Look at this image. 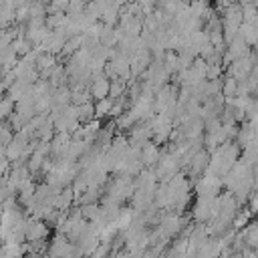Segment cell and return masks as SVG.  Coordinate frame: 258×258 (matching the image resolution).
<instances>
[{"label":"cell","mask_w":258,"mask_h":258,"mask_svg":"<svg viewBox=\"0 0 258 258\" xmlns=\"http://www.w3.org/2000/svg\"><path fill=\"white\" fill-rule=\"evenodd\" d=\"M24 238L28 242L34 240H46L48 238V222L42 218H26V228H24Z\"/></svg>","instance_id":"obj_1"},{"label":"cell","mask_w":258,"mask_h":258,"mask_svg":"<svg viewBox=\"0 0 258 258\" xmlns=\"http://www.w3.org/2000/svg\"><path fill=\"white\" fill-rule=\"evenodd\" d=\"M159 157H161V149H159V145H157L155 141H147V143L141 147V163H143L145 167L157 165Z\"/></svg>","instance_id":"obj_2"},{"label":"cell","mask_w":258,"mask_h":258,"mask_svg":"<svg viewBox=\"0 0 258 258\" xmlns=\"http://www.w3.org/2000/svg\"><path fill=\"white\" fill-rule=\"evenodd\" d=\"M83 46V34H75V36H69L67 40H64V44H62V50H60V54L58 56H62V58H69V56H73L79 48Z\"/></svg>","instance_id":"obj_3"},{"label":"cell","mask_w":258,"mask_h":258,"mask_svg":"<svg viewBox=\"0 0 258 258\" xmlns=\"http://www.w3.org/2000/svg\"><path fill=\"white\" fill-rule=\"evenodd\" d=\"M111 109H113V99L111 97H103V99H97L95 101V117L97 119H105L111 115Z\"/></svg>","instance_id":"obj_4"},{"label":"cell","mask_w":258,"mask_h":258,"mask_svg":"<svg viewBox=\"0 0 258 258\" xmlns=\"http://www.w3.org/2000/svg\"><path fill=\"white\" fill-rule=\"evenodd\" d=\"M222 93H224V97H238L240 83L234 75H230V77H226V81H222Z\"/></svg>","instance_id":"obj_5"},{"label":"cell","mask_w":258,"mask_h":258,"mask_svg":"<svg viewBox=\"0 0 258 258\" xmlns=\"http://www.w3.org/2000/svg\"><path fill=\"white\" fill-rule=\"evenodd\" d=\"M127 81L125 79H121V77H117V79H113L111 81V87H109V97L115 101V99H119V97H123L125 93H127Z\"/></svg>","instance_id":"obj_6"},{"label":"cell","mask_w":258,"mask_h":258,"mask_svg":"<svg viewBox=\"0 0 258 258\" xmlns=\"http://www.w3.org/2000/svg\"><path fill=\"white\" fill-rule=\"evenodd\" d=\"M101 22H103L105 26H117V24H119V8L107 6L105 12L101 14Z\"/></svg>","instance_id":"obj_7"},{"label":"cell","mask_w":258,"mask_h":258,"mask_svg":"<svg viewBox=\"0 0 258 258\" xmlns=\"http://www.w3.org/2000/svg\"><path fill=\"white\" fill-rule=\"evenodd\" d=\"M14 109H16V101H12L8 95H4L0 101V121H6Z\"/></svg>","instance_id":"obj_8"},{"label":"cell","mask_w":258,"mask_h":258,"mask_svg":"<svg viewBox=\"0 0 258 258\" xmlns=\"http://www.w3.org/2000/svg\"><path fill=\"white\" fill-rule=\"evenodd\" d=\"M222 71H224V64H222V62H208L206 79H208V81H216V79L222 77Z\"/></svg>","instance_id":"obj_9"},{"label":"cell","mask_w":258,"mask_h":258,"mask_svg":"<svg viewBox=\"0 0 258 258\" xmlns=\"http://www.w3.org/2000/svg\"><path fill=\"white\" fill-rule=\"evenodd\" d=\"M6 121H8V125H10V127H12L14 131H18V129H20V127H22V125H24V123L28 121V119H26V117H24V115H22L20 111H16V109H14V111L10 113V117H8Z\"/></svg>","instance_id":"obj_10"},{"label":"cell","mask_w":258,"mask_h":258,"mask_svg":"<svg viewBox=\"0 0 258 258\" xmlns=\"http://www.w3.org/2000/svg\"><path fill=\"white\" fill-rule=\"evenodd\" d=\"M250 216H252L250 210H244L242 214H236V216H234V228H244V226H248Z\"/></svg>","instance_id":"obj_11"},{"label":"cell","mask_w":258,"mask_h":258,"mask_svg":"<svg viewBox=\"0 0 258 258\" xmlns=\"http://www.w3.org/2000/svg\"><path fill=\"white\" fill-rule=\"evenodd\" d=\"M10 167H12V161H10L6 155H0V175L8 173V171H10Z\"/></svg>","instance_id":"obj_12"},{"label":"cell","mask_w":258,"mask_h":258,"mask_svg":"<svg viewBox=\"0 0 258 258\" xmlns=\"http://www.w3.org/2000/svg\"><path fill=\"white\" fill-rule=\"evenodd\" d=\"M2 97H4V95H2V93H0V101H2Z\"/></svg>","instance_id":"obj_13"}]
</instances>
